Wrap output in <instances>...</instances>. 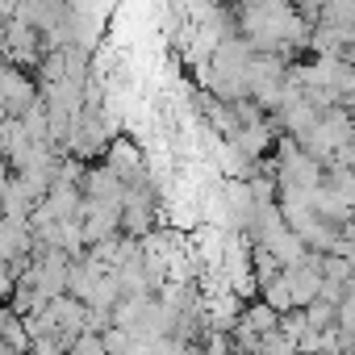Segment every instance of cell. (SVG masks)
Listing matches in <instances>:
<instances>
[{
  "mask_svg": "<svg viewBox=\"0 0 355 355\" xmlns=\"http://www.w3.org/2000/svg\"><path fill=\"white\" fill-rule=\"evenodd\" d=\"M330 355H343V351H330Z\"/></svg>",
  "mask_w": 355,
  "mask_h": 355,
  "instance_id": "obj_6",
  "label": "cell"
},
{
  "mask_svg": "<svg viewBox=\"0 0 355 355\" xmlns=\"http://www.w3.org/2000/svg\"><path fill=\"white\" fill-rule=\"evenodd\" d=\"M305 326H309L313 334H322V330L338 326V309L326 305V301H313V305H305Z\"/></svg>",
  "mask_w": 355,
  "mask_h": 355,
  "instance_id": "obj_2",
  "label": "cell"
},
{
  "mask_svg": "<svg viewBox=\"0 0 355 355\" xmlns=\"http://www.w3.org/2000/svg\"><path fill=\"white\" fill-rule=\"evenodd\" d=\"M34 251V230L30 222L0 218V263H26Z\"/></svg>",
  "mask_w": 355,
  "mask_h": 355,
  "instance_id": "obj_1",
  "label": "cell"
},
{
  "mask_svg": "<svg viewBox=\"0 0 355 355\" xmlns=\"http://www.w3.org/2000/svg\"><path fill=\"white\" fill-rule=\"evenodd\" d=\"M67 355H109V351L101 347V338H96V334H84V338H80Z\"/></svg>",
  "mask_w": 355,
  "mask_h": 355,
  "instance_id": "obj_3",
  "label": "cell"
},
{
  "mask_svg": "<svg viewBox=\"0 0 355 355\" xmlns=\"http://www.w3.org/2000/svg\"><path fill=\"white\" fill-rule=\"evenodd\" d=\"M26 355H67V351L59 347V338H38V343H30Z\"/></svg>",
  "mask_w": 355,
  "mask_h": 355,
  "instance_id": "obj_4",
  "label": "cell"
},
{
  "mask_svg": "<svg viewBox=\"0 0 355 355\" xmlns=\"http://www.w3.org/2000/svg\"><path fill=\"white\" fill-rule=\"evenodd\" d=\"M0 355H17V351H5V347H0Z\"/></svg>",
  "mask_w": 355,
  "mask_h": 355,
  "instance_id": "obj_5",
  "label": "cell"
}]
</instances>
